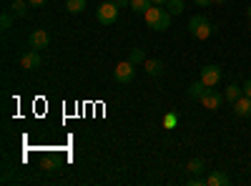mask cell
<instances>
[{
    "label": "cell",
    "instance_id": "obj_1",
    "mask_svg": "<svg viewBox=\"0 0 251 186\" xmlns=\"http://www.w3.org/2000/svg\"><path fill=\"white\" fill-rule=\"evenodd\" d=\"M143 18H146V26H149L151 30H158V33H163L171 26V13L166 8H161V5H151L143 13Z\"/></svg>",
    "mask_w": 251,
    "mask_h": 186
},
{
    "label": "cell",
    "instance_id": "obj_2",
    "mask_svg": "<svg viewBox=\"0 0 251 186\" xmlns=\"http://www.w3.org/2000/svg\"><path fill=\"white\" fill-rule=\"evenodd\" d=\"M211 30H214V26L208 23V18H203V15H194L191 20H188V33H191V38H196V40H206L208 35H211Z\"/></svg>",
    "mask_w": 251,
    "mask_h": 186
},
{
    "label": "cell",
    "instance_id": "obj_3",
    "mask_svg": "<svg viewBox=\"0 0 251 186\" xmlns=\"http://www.w3.org/2000/svg\"><path fill=\"white\" fill-rule=\"evenodd\" d=\"M118 3H113V0H106V3H100L98 10H96V18H98V23L100 26H113L116 20H118Z\"/></svg>",
    "mask_w": 251,
    "mask_h": 186
},
{
    "label": "cell",
    "instance_id": "obj_4",
    "mask_svg": "<svg viewBox=\"0 0 251 186\" xmlns=\"http://www.w3.org/2000/svg\"><path fill=\"white\" fill-rule=\"evenodd\" d=\"M133 76H136V66L131 63V60H123V63H118L116 71H113V78L118 80V83H131Z\"/></svg>",
    "mask_w": 251,
    "mask_h": 186
},
{
    "label": "cell",
    "instance_id": "obj_5",
    "mask_svg": "<svg viewBox=\"0 0 251 186\" xmlns=\"http://www.w3.org/2000/svg\"><path fill=\"white\" fill-rule=\"evenodd\" d=\"M224 98H226V96H221L216 88H208V91L201 96V106L208 108V111H219V106H221Z\"/></svg>",
    "mask_w": 251,
    "mask_h": 186
},
{
    "label": "cell",
    "instance_id": "obj_6",
    "mask_svg": "<svg viewBox=\"0 0 251 186\" xmlns=\"http://www.w3.org/2000/svg\"><path fill=\"white\" fill-rule=\"evenodd\" d=\"M201 80L208 88H216L219 80H221V68L219 66H203L201 68Z\"/></svg>",
    "mask_w": 251,
    "mask_h": 186
},
{
    "label": "cell",
    "instance_id": "obj_7",
    "mask_svg": "<svg viewBox=\"0 0 251 186\" xmlns=\"http://www.w3.org/2000/svg\"><path fill=\"white\" fill-rule=\"evenodd\" d=\"M28 43H30V48L33 51H43V48H48V43H50V35L46 33V30H33L30 33V38H28Z\"/></svg>",
    "mask_w": 251,
    "mask_h": 186
},
{
    "label": "cell",
    "instance_id": "obj_8",
    "mask_svg": "<svg viewBox=\"0 0 251 186\" xmlns=\"http://www.w3.org/2000/svg\"><path fill=\"white\" fill-rule=\"evenodd\" d=\"M20 68H25V71H38L40 68V55L38 51H25L23 55H20Z\"/></svg>",
    "mask_w": 251,
    "mask_h": 186
},
{
    "label": "cell",
    "instance_id": "obj_9",
    "mask_svg": "<svg viewBox=\"0 0 251 186\" xmlns=\"http://www.w3.org/2000/svg\"><path fill=\"white\" fill-rule=\"evenodd\" d=\"M234 113L241 116V118H249V116H251V96H241V98L234 103Z\"/></svg>",
    "mask_w": 251,
    "mask_h": 186
},
{
    "label": "cell",
    "instance_id": "obj_10",
    "mask_svg": "<svg viewBox=\"0 0 251 186\" xmlns=\"http://www.w3.org/2000/svg\"><path fill=\"white\" fill-rule=\"evenodd\" d=\"M206 184H208V186H228V184H231V179H228V174H224V171L216 169V171L208 174Z\"/></svg>",
    "mask_w": 251,
    "mask_h": 186
},
{
    "label": "cell",
    "instance_id": "obj_11",
    "mask_svg": "<svg viewBox=\"0 0 251 186\" xmlns=\"http://www.w3.org/2000/svg\"><path fill=\"white\" fill-rule=\"evenodd\" d=\"M224 96H226V101H231V103H236L241 96H244V86H236V83H231L226 91H224Z\"/></svg>",
    "mask_w": 251,
    "mask_h": 186
},
{
    "label": "cell",
    "instance_id": "obj_12",
    "mask_svg": "<svg viewBox=\"0 0 251 186\" xmlns=\"http://www.w3.org/2000/svg\"><path fill=\"white\" fill-rule=\"evenodd\" d=\"M208 91V86L203 83V80H199V83H191V86H188V96H191V98H199L201 101V96Z\"/></svg>",
    "mask_w": 251,
    "mask_h": 186
},
{
    "label": "cell",
    "instance_id": "obj_13",
    "mask_svg": "<svg viewBox=\"0 0 251 186\" xmlns=\"http://www.w3.org/2000/svg\"><path fill=\"white\" fill-rule=\"evenodd\" d=\"M28 5H30V3H23V0H13L10 10H13V15H18V18H25V15H28Z\"/></svg>",
    "mask_w": 251,
    "mask_h": 186
},
{
    "label": "cell",
    "instance_id": "obj_14",
    "mask_svg": "<svg viewBox=\"0 0 251 186\" xmlns=\"http://www.w3.org/2000/svg\"><path fill=\"white\" fill-rule=\"evenodd\" d=\"M166 10L171 15H181L186 10V5H183V0H166Z\"/></svg>",
    "mask_w": 251,
    "mask_h": 186
},
{
    "label": "cell",
    "instance_id": "obj_15",
    "mask_svg": "<svg viewBox=\"0 0 251 186\" xmlns=\"http://www.w3.org/2000/svg\"><path fill=\"white\" fill-rule=\"evenodd\" d=\"M66 10L68 13H83V10H86V0H66Z\"/></svg>",
    "mask_w": 251,
    "mask_h": 186
},
{
    "label": "cell",
    "instance_id": "obj_16",
    "mask_svg": "<svg viewBox=\"0 0 251 186\" xmlns=\"http://www.w3.org/2000/svg\"><path fill=\"white\" fill-rule=\"evenodd\" d=\"M146 73L149 76H161L163 73V63L161 60H146Z\"/></svg>",
    "mask_w": 251,
    "mask_h": 186
},
{
    "label": "cell",
    "instance_id": "obj_17",
    "mask_svg": "<svg viewBox=\"0 0 251 186\" xmlns=\"http://www.w3.org/2000/svg\"><path fill=\"white\" fill-rule=\"evenodd\" d=\"M151 5H153L151 0H131V10H133V13H141V15L149 10Z\"/></svg>",
    "mask_w": 251,
    "mask_h": 186
},
{
    "label": "cell",
    "instance_id": "obj_18",
    "mask_svg": "<svg viewBox=\"0 0 251 186\" xmlns=\"http://www.w3.org/2000/svg\"><path fill=\"white\" fill-rule=\"evenodd\" d=\"M128 60H131L133 66H138V63H146V53H143L141 48H133V51H131V55H128Z\"/></svg>",
    "mask_w": 251,
    "mask_h": 186
},
{
    "label": "cell",
    "instance_id": "obj_19",
    "mask_svg": "<svg viewBox=\"0 0 251 186\" xmlns=\"http://www.w3.org/2000/svg\"><path fill=\"white\" fill-rule=\"evenodd\" d=\"M186 169L191 171L194 176H196V174H201V171H203V159H191V161H188V166H186Z\"/></svg>",
    "mask_w": 251,
    "mask_h": 186
},
{
    "label": "cell",
    "instance_id": "obj_20",
    "mask_svg": "<svg viewBox=\"0 0 251 186\" xmlns=\"http://www.w3.org/2000/svg\"><path fill=\"white\" fill-rule=\"evenodd\" d=\"M13 26V10H3V15H0V28L8 30Z\"/></svg>",
    "mask_w": 251,
    "mask_h": 186
},
{
    "label": "cell",
    "instance_id": "obj_21",
    "mask_svg": "<svg viewBox=\"0 0 251 186\" xmlns=\"http://www.w3.org/2000/svg\"><path fill=\"white\" fill-rule=\"evenodd\" d=\"M176 123H178V116H176V113H169V116L163 118V126H166V129H174Z\"/></svg>",
    "mask_w": 251,
    "mask_h": 186
},
{
    "label": "cell",
    "instance_id": "obj_22",
    "mask_svg": "<svg viewBox=\"0 0 251 186\" xmlns=\"http://www.w3.org/2000/svg\"><path fill=\"white\" fill-rule=\"evenodd\" d=\"M188 184H191V186H201V184H206V179H199V174L191 179V181H188Z\"/></svg>",
    "mask_w": 251,
    "mask_h": 186
},
{
    "label": "cell",
    "instance_id": "obj_23",
    "mask_svg": "<svg viewBox=\"0 0 251 186\" xmlns=\"http://www.w3.org/2000/svg\"><path fill=\"white\" fill-rule=\"evenodd\" d=\"M244 96H251V78L244 83Z\"/></svg>",
    "mask_w": 251,
    "mask_h": 186
},
{
    "label": "cell",
    "instance_id": "obj_24",
    "mask_svg": "<svg viewBox=\"0 0 251 186\" xmlns=\"http://www.w3.org/2000/svg\"><path fill=\"white\" fill-rule=\"evenodd\" d=\"M194 3H196V5H201V8H206V5H211L214 0H194Z\"/></svg>",
    "mask_w": 251,
    "mask_h": 186
},
{
    "label": "cell",
    "instance_id": "obj_25",
    "mask_svg": "<svg viewBox=\"0 0 251 186\" xmlns=\"http://www.w3.org/2000/svg\"><path fill=\"white\" fill-rule=\"evenodd\" d=\"M28 3H30L33 8H38V5H43V3H46V0H28Z\"/></svg>",
    "mask_w": 251,
    "mask_h": 186
},
{
    "label": "cell",
    "instance_id": "obj_26",
    "mask_svg": "<svg viewBox=\"0 0 251 186\" xmlns=\"http://www.w3.org/2000/svg\"><path fill=\"white\" fill-rule=\"evenodd\" d=\"M118 8H126V5H131V0H116Z\"/></svg>",
    "mask_w": 251,
    "mask_h": 186
},
{
    "label": "cell",
    "instance_id": "obj_27",
    "mask_svg": "<svg viewBox=\"0 0 251 186\" xmlns=\"http://www.w3.org/2000/svg\"><path fill=\"white\" fill-rule=\"evenodd\" d=\"M153 5H166V0H151Z\"/></svg>",
    "mask_w": 251,
    "mask_h": 186
},
{
    "label": "cell",
    "instance_id": "obj_28",
    "mask_svg": "<svg viewBox=\"0 0 251 186\" xmlns=\"http://www.w3.org/2000/svg\"><path fill=\"white\" fill-rule=\"evenodd\" d=\"M246 13H249V18H251V5H249V10H246Z\"/></svg>",
    "mask_w": 251,
    "mask_h": 186
},
{
    "label": "cell",
    "instance_id": "obj_29",
    "mask_svg": "<svg viewBox=\"0 0 251 186\" xmlns=\"http://www.w3.org/2000/svg\"><path fill=\"white\" fill-rule=\"evenodd\" d=\"M214 3H226V0H214Z\"/></svg>",
    "mask_w": 251,
    "mask_h": 186
}]
</instances>
